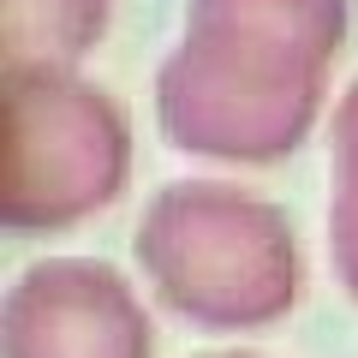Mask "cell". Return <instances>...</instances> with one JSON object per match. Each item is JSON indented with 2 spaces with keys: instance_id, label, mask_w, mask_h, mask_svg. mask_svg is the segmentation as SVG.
I'll return each instance as SVG.
<instances>
[{
  "instance_id": "obj_1",
  "label": "cell",
  "mask_w": 358,
  "mask_h": 358,
  "mask_svg": "<svg viewBox=\"0 0 358 358\" xmlns=\"http://www.w3.org/2000/svg\"><path fill=\"white\" fill-rule=\"evenodd\" d=\"M6 310V358H150V322L108 263H36Z\"/></svg>"
},
{
  "instance_id": "obj_2",
  "label": "cell",
  "mask_w": 358,
  "mask_h": 358,
  "mask_svg": "<svg viewBox=\"0 0 358 358\" xmlns=\"http://www.w3.org/2000/svg\"><path fill=\"white\" fill-rule=\"evenodd\" d=\"M108 0H6V30H13V66L42 36V66L72 60L90 42H102Z\"/></svg>"
}]
</instances>
